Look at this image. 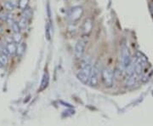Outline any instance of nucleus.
<instances>
[{"mask_svg":"<svg viewBox=\"0 0 153 126\" xmlns=\"http://www.w3.org/2000/svg\"><path fill=\"white\" fill-rule=\"evenodd\" d=\"M92 66L89 62H83L81 67L79 71L77 72V74H76V77L77 78L81 81L83 84H89V78H90V75H91V72H92Z\"/></svg>","mask_w":153,"mask_h":126,"instance_id":"nucleus-1","label":"nucleus"},{"mask_svg":"<svg viewBox=\"0 0 153 126\" xmlns=\"http://www.w3.org/2000/svg\"><path fill=\"white\" fill-rule=\"evenodd\" d=\"M83 12H84V10L82 6L72 7L67 12V15H66L67 20L71 23H75L81 19V17L83 16Z\"/></svg>","mask_w":153,"mask_h":126,"instance_id":"nucleus-2","label":"nucleus"},{"mask_svg":"<svg viewBox=\"0 0 153 126\" xmlns=\"http://www.w3.org/2000/svg\"><path fill=\"white\" fill-rule=\"evenodd\" d=\"M103 83L106 87L111 88L113 85V73L109 68H104L101 72Z\"/></svg>","mask_w":153,"mask_h":126,"instance_id":"nucleus-3","label":"nucleus"},{"mask_svg":"<svg viewBox=\"0 0 153 126\" xmlns=\"http://www.w3.org/2000/svg\"><path fill=\"white\" fill-rule=\"evenodd\" d=\"M99 78H100V69L98 68L97 66H95L92 68L89 84L91 86H96L99 83Z\"/></svg>","mask_w":153,"mask_h":126,"instance_id":"nucleus-4","label":"nucleus"},{"mask_svg":"<svg viewBox=\"0 0 153 126\" xmlns=\"http://www.w3.org/2000/svg\"><path fill=\"white\" fill-rule=\"evenodd\" d=\"M122 62L124 68H127L131 64V56L127 47H124L122 51Z\"/></svg>","mask_w":153,"mask_h":126,"instance_id":"nucleus-5","label":"nucleus"},{"mask_svg":"<svg viewBox=\"0 0 153 126\" xmlns=\"http://www.w3.org/2000/svg\"><path fill=\"white\" fill-rule=\"evenodd\" d=\"M85 46L86 44L83 40H78L77 43L75 45V56L76 58L80 59L83 56V53L85 51Z\"/></svg>","mask_w":153,"mask_h":126,"instance_id":"nucleus-6","label":"nucleus"},{"mask_svg":"<svg viewBox=\"0 0 153 126\" xmlns=\"http://www.w3.org/2000/svg\"><path fill=\"white\" fill-rule=\"evenodd\" d=\"M93 29V21L90 18H87L83 21V26H82V32H83V35L85 36H89L91 33Z\"/></svg>","mask_w":153,"mask_h":126,"instance_id":"nucleus-7","label":"nucleus"},{"mask_svg":"<svg viewBox=\"0 0 153 126\" xmlns=\"http://www.w3.org/2000/svg\"><path fill=\"white\" fill-rule=\"evenodd\" d=\"M49 81H50V76L48 72H45L43 76V78H42V81H41V85H40V88L39 90H44V89L47 88L48 84H49Z\"/></svg>","mask_w":153,"mask_h":126,"instance_id":"nucleus-8","label":"nucleus"},{"mask_svg":"<svg viewBox=\"0 0 153 126\" xmlns=\"http://www.w3.org/2000/svg\"><path fill=\"white\" fill-rule=\"evenodd\" d=\"M26 44L25 43H19V44L17 45V48H16V52H15V55H16V56L18 57H21L23 55H24V53H25L26 51Z\"/></svg>","mask_w":153,"mask_h":126,"instance_id":"nucleus-9","label":"nucleus"},{"mask_svg":"<svg viewBox=\"0 0 153 126\" xmlns=\"http://www.w3.org/2000/svg\"><path fill=\"white\" fill-rule=\"evenodd\" d=\"M16 48H17V45L15 42H11V43H9L7 44L5 49H6L7 52L9 56H14L15 55V52H16Z\"/></svg>","mask_w":153,"mask_h":126,"instance_id":"nucleus-10","label":"nucleus"},{"mask_svg":"<svg viewBox=\"0 0 153 126\" xmlns=\"http://www.w3.org/2000/svg\"><path fill=\"white\" fill-rule=\"evenodd\" d=\"M4 6L5 8V10H8V11H13V10H15V8H16L17 5L13 1H5L4 4Z\"/></svg>","mask_w":153,"mask_h":126,"instance_id":"nucleus-11","label":"nucleus"},{"mask_svg":"<svg viewBox=\"0 0 153 126\" xmlns=\"http://www.w3.org/2000/svg\"><path fill=\"white\" fill-rule=\"evenodd\" d=\"M30 0H18L17 2V7L19 8L20 10H25L26 8L28 7Z\"/></svg>","mask_w":153,"mask_h":126,"instance_id":"nucleus-12","label":"nucleus"},{"mask_svg":"<svg viewBox=\"0 0 153 126\" xmlns=\"http://www.w3.org/2000/svg\"><path fill=\"white\" fill-rule=\"evenodd\" d=\"M18 24H19L20 30L26 29V28L27 27V25H28V19H26L25 17H22V18L19 21Z\"/></svg>","mask_w":153,"mask_h":126,"instance_id":"nucleus-13","label":"nucleus"},{"mask_svg":"<svg viewBox=\"0 0 153 126\" xmlns=\"http://www.w3.org/2000/svg\"><path fill=\"white\" fill-rule=\"evenodd\" d=\"M32 16V10L30 8H26L25 10H23V17H25L26 19H30Z\"/></svg>","mask_w":153,"mask_h":126,"instance_id":"nucleus-14","label":"nucleus"},{"mask_svg":"<svg viewBox=\"0 0 153 126\" xmlns=\"http://www.w3.org/2000/svg\"><path fill=\"white\" fill-rule=\"evenodd\" d=\"M8 56L5 55L4 52H2V53H0V62L2 63V65L3 66H5L7 65V63H8Z\"/></svg>","mask_w":153,"mask_h":126,"instance_id":"nucleus-15","label":"nucleus"},{"mask_svg":"<svg viewBox=\"0 0 153 126\" xmlns=\"http://www.w3.org/2000/svg\"><path fill=\"white\" fill-rule=\"evenodd\" d=\"M21 39H22V37L20 35V32H16V33H14L13 35V41L15 43V44H19L21 42Z\"/></svg>","mask_w":153,"mask_h":126,"instance_id":"nucleus-16","label":"nucleus"},{"mask_svg":"<svg viewBox=\"0 0 153 126\" xmlns=\"http://www.w3.org/2000/svg\"><path fill=\"white\" fill-rule=\"evenodd\" d=\"M11 28H12L14 33H16V32H20V28L19 24H18V22L15 21L11 24Z\"/></svg>","mask_w":153,"mask_h":126,"instance_id":"nucleus-17","label":"nucleus"},{"mask_svg":"<svg viewBox=\"0 0 153 126\" xmlns=\"http://www.w3.org/2000/svg\"><path fill=\"white\" fill-rule=\"evenodd\" d=\"M150 10H151V13L153 15V0H152V2L150 4Z\"/></svg>","mask_w":153,"mask_h":126,"instance_id":"nucleus-18","label":"nucleus"},{"mask_svg":"<svg viewBox=\"0 0 153 126\" xmlns=\"http://www.w3.org/2000/svg\"><path fill=\"white\" fill-rule=\"evenodd\" d=\"M2 32H3V28H2V26H0V34H1Z\"/></svg>","mask_w":153,"mask_h":126,"instance_id":"nucleus-19","label":"nucleus"}]
</instances>
